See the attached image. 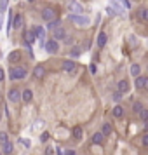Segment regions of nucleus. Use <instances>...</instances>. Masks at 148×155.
Instances as JSON below:
<instances>
[{"instance_id":"f257e3e1","label":"nucleus","mask_w":148,"mask_h":155,"mask_svg":"<svg viewBox=\"0 0 148 155\" xmlns=\"http://www.w3.org/2000/svg\"><path fill=\"white\" fill-rule=\"evenodd\" d=\"M26 75H28L26 66H12V68L9 70V77H11V80H25Z\"/></svg>"},{"instance_id":"f03ea898","label":"nucleus","mask_w":148,"mask_h":155,"mask_svg":"<svg viewBox=\"0 0 148 155\" xmlns=\"http://www.w3.org/2000/svg\"><path fill=\"white\" fill-rule=\"evenodd\" d=\"M45 51H47L49 54H56L58 51H59V42H58L56 38H49V40L45 42Z\"/></svg>"},{"instance_id":"7ed1b4c3","label":"nucleus","mask_w":148,"mask_h":155,"mask_svg":"<svg viewBox=\"0 0 148 155\" xmlns=\"http://www.w3.org/2000/svg\"><path fill=\"white\" fill-rule=\"evenodd\" d=\"M7 99L11 101V103H18V101H21V91H19L18 87H12V89L7 92Z\"/></svg>"},{"instance_id":"20e7f679","label":"nucleus","mask_w":148,"mask_h":155,"mask_svg":"<svg viewBox=\"0 0 148 155\" xmlns=\"http://www.w3.org/2000/svg\"><path fill=\"white\" fill-rule=\"evenodd\" d=\"M42 19L44 21H52V19H56V11L54 9H51V7H47V9H44L42 11Z\"/></svg>"},{"instance_id":"39448f33","label":"nucleus","mask_w":148,"mask_h":155,"mask_svg":"<svg viewBox=\"0 0 148 155\" xmlns=\"http://www.w3.org/2000/svg\"><path fill=\"white\" fill-rule=\"evenodd\" d=\"M70 19L73 23H77L78 26H89V23H91L89 21V18H82V16H75V14L70 16Z\"/></svg>"},{"instance_id":"423d86ee","label":"nucleus","mask_w":148,"mask_h":155,"mask_svg":"<svg viewBox=\"0 0 148 155\" xmlns=\"http://www.w3.org/2000/svg\"><path fill=\"white\" fill-rule=\"evenodd\" d=\"M61 66H63V70L68 71V73H75V70H77V64L73 63L71 59H64Z\"/></svg>"},{"instance_id":"0eeeda50","label":"nucleus","mask_w":148,"mask_h":155,"mask_svg":"<svg viewBox=\"0 0 148 155\" xmlns=\"http://www.w3.org/2000/svg\"><path fill=\"white\" fill-rule=\"evenodd\" d=\"M7 61H9L11 64L19 63V61H21V51H12V52L7 56Z\"/></svg>"},{"instance_id":"6e6552de","label":"nucleus","mask_w":148,"mask_h":155,"mask_svg":"<svg viewBox=\"0 0 148 155\" xmlns=\"http://www.w3.org/2000/svg\"><path fill=\"white\" fill-rule=\"evenodd\" d=\"M33 77H35L37 80H42V78L45 77V68H44L42 64H37L35 68H33Z\"/></svg>"},{"instance_id":"1a4fd4ad","label":"nucleus","mask_w":148,"mask_h":155,"mask_svg":"<svg viewBox=\"0 0 148 155\" xmlns=\"http://www.w3.org/2000/svg\"><path fill=\"white\" fill-rule=\"evenodd\" d=\"M54 38H56V40L66 38V30H64L63 26H56V28H54Z\"/></svg>"},{"instance_id":"9d476101","label":"nucleus","mask_w":148,"mask_h":155,"mask_svg":"<svg viewBox=\"0 0 148 155\" xmlns=\"http://www.w3.org/2000/svg\"><path fill=\"white\" fill-rule=\"evenodd\" d=\"M12 150H14V147H12L11 141H5V143L2 145V155H11L12 153Z\"/></svg>"},{"instance_id":"9b49d317","label":"nucleus","mask_w":148,"mask_h":155,"mask_svg":"<svg viewBox=\"0 0 148 155\" xmlns=\"http://www.w3.org/2000/svg\"><path fill=\"white\" fill-rule=\"evenodd\" d=\"M21 99L25 101V103H30V101L33 99V92H31V89H25V91L21 92Z\"/></svg>"},{"instance_id":"f8f14e48","label":"nucleus","mask_w":148,"mask_h":155,"mask_svg":"<svg viewBox=\"0 0 148 155\" xmlns=\"http://www.w3.org/2000/svg\"><path fill=\"white\" fill-rule=\"evenodd\" d=\"M23 26V16L21 14H16L14 19H12V28L14 30H19Z\"/></svg>"},{"instance_id":"ddd939ff","label":"nucleus","mask_w":148,"mask_h":155,"mask_svg":"<svg viewBox=\"0 0 148 155\" xmlns=\"http://www.w3.org/2000/svg\"><path fill=\"white\" fill-rule=\"evenodd\" d=\"M25 40H26V44H33L37 40L35 33H33V30H28V31H25Z\"/></svg>"},{"instance_id":"4468645a","label":"nucleus","mask_w":148,"mask_h":155,"mask_svg":"<svg viewBox=\"0 0 148 155\" xmlns=\"http://www.w3.org/2000/svg\"><path fill=\"white\" fill-rule=\"evenodd\" d=\"M106 40H108L106 33H105V31H101V33L98 35V40H96V42H98V47H105V45H106Z\"/></svg>"},{"instance_id":"2eb2a0df","label":"nucleus","mask_w":148,"mask_h":155,"mask_svg":"<svg viewBox=\"0 0 148 155\" xmlns=\"http://www.w3.org/2000/svg\"><path fill=\"white\" fill-rule=\"evenodd\" d=\"M82 134H84V131H82V127H80V126H75V127H73V138H75L77 141L82 140Z\"/></svg>"},{"instance_id":"dca6fc26","label":"nucleus","mask_w":148,"mask_h":155,"mask_svg":"<svg viewBox=\"0 0 148 155\" xmlns=\"http://www.w3.org/2000/svg\"><path fill=\"white\" fill-rule=\"evenodd\" d=\"M68 7H70V11L77 12V14H80V12H82V5H80V4H77V2H70V4H68Z\"/></svg>"},{"instance_id":"f3484780","label":"nucleus","mask_w":148,"mask_h":155,"mask_svg":"<svg viewBox=\"0 0 148 155\" xmlns=\"http://www.w3.org/2000/svg\"><path fill=\"white\" fill-rule=\"evenodd\" d=\"M119 91L122 92V94L129 91V82H127L126 78H124V80H120V82H119Z\"/></svg>"},{"instance_id":"a211bd4d","label":"nucleus","mask_w":148,"mask_h":155,"mask_svg":"<svg viewBox=\"0 0 148 155\" xmlns=\"http://www.w3.org/2000/svg\"><path fill=\"white\" fill-rule=\"evenodd\" d=\"M103 140H105L103 133H96L94 136H92V143H94V145H101V143H103Z\"/></svg>"},{"instance_id":"6ab92c4d","label":"nucleus","mask_w":148,"mask_h":155,"mask_svg":"<svg viewBox=\"0 0 148 155\" xmlns=\"http://www.w3.org/2000/svg\"><path fill=\"white\" fill-rule=\"evenodd\" d=\"M113 117H117V119H120V117H122V115H124V108H122V106L120 105H117V106H113Z\"/></svg>"},{"instance_id":"aec40b11","label":"nucleus","mask_w":148,"mask_h":155,"mask_svg":"<svg viewBox=\"0 0 148 155\" xmlns=\"http://www.w3.org/2000/svg\"><path fill=\"white\" fill-rule=\"evenodd\" d=\"M101 133H103V136H110V134H112V126H110L108 122H105V124H103V129H101Z\"/></svg>"},{"instance_id":"412c9836","label":"nucleus","mask_w":148,"mask_h":155,"mask_svg":"<svg viewBox=\"0 0 148 155\" xmlns=\"http://www.w3.org/2000/svg\"><path fill=\"white\" fill-rule=\"evenodd\" d=\"M138 18L143 21H148V9H140L138 11Z\"/></svg>"},{"instance_id":"4be33fe9","label":"nucleus","mask_w":148,"mask_h":155,"mask_svg":"<svg viewBox=\"0 0 148 155\" xmlns=\"http://www.w3.org/2000/svg\"><path fill=\"white\" fill-rule=\"evenodd\" d=\"M31 30H33V33H35L37 38H44V33H45V31H44V28H40V26H35V28H31Z\"/></svg>"},{"instance_id":"5701e85b","label":"nucleus","mask_w":148,"mask_h":155,"mask_svg":"<svg viewBox=\"0 0 148 155\" xmlns=\"http://www.w3.org/2000/svg\"><path fill=\"white\" fill-rule=\"evenodd\" d=\"M131 73H133V77H138L141 73V66L140 64H133V66H131Z\"/></svg>"},{"instance_id":"b1692460","label":"nucleus","mask_w":148,"mask_h":155,"mask_svg":"<svg viewBox=\"0 0 148 155\" xmlns=\"http://www.w3.org/2000/svg\"><path fill=\"white\" fill-rule=\"evenodd\" d=\"M70 54H71V58H78L82 54V49H80V47H71Z\"/></svg>"},{"instance_id":"393cba45","label":"nucleus","mask_w":148,"mask_h":155,"mask_svg":"<svg viewBox=\"0 0 148 155\" xmlns=\"http://www.w3.org/2000/svg\"><path fill=\"white\" fill-rule=\"evenodd\" d=\"M143 85H145V77L138 75V77H136V87H138V89H143Z\"/></svg>"},{"instance_id":"a878e982","label":"nucleus","mask_w":148,"mask_h":155,"mask_svg":"<svg viewBox=\"0 0 148 155\" xmlns=\"http://www.w3.org/2000/svg\"><path fill=\"white\" fill-rule=\"evenodd\" d=\"M140 119L143 120V122H148V110H146V108H141V112H140Z\"/></svg>"},{"instance_id":"bb28decb","label":"nucleus","mask_w":148,"mask_h":155,"mask_svg":"<svg viewBox=\"0 0 148 155\" xmlns=\"http://www.w3.org/2000/svg\"><path fill=\"white\" fill-rule=\"evenodd\" d=\"M5 141H9V134L5 133V131H2V133H0V145H4Z\"/></svg>"},{"instance_id":"cd10ccee","label":"nucleus","mask_w":148,"mask_h":155,"mask_svg":"<svg viewBox=\"0 0 148 155\" xmlns=\"http://www.w3.org/2000/svg\"><path fill=\"white\" fill-rule=\"evenodd\" d=\"M51 30H54L56 26H59V19H52V21H49V25H47Z\"/></svg>"},{"instance_id":"c85d7f7f","label":"nucleus","mask_w":148,"mask_h":155,"mask_svg":"<svg viewBox=\"0 0 148 155\" xmlns=\"http://www.w3.org/2000/svg\"><path fill=\"white\" fill-rule=\"evenodd\" d=\"M141 108H143V105H141L140 101H136V103L133 105V110H134L136 113H140V112H141Z\"/></svg>"},{"instance_id":"c756f323","label":"nucleus","mask_w":148,"mask_h":155,"mask_svg":"<svg viewBox=\"0 0 148 155\" xmlns=\"http://www.w3.org/2000/svg\"><path fill=\"white\" fill-rule=\"evenodd\" d=\"M7 4H9V0H0V11H5Z\"/></svg>"},{"instance_id":"7c9ffc66","label":"nucleus","mask_w":148,"mask_h":155,"mask_svg":"<svg viewBox=\"0 0 148 155\" xmlns=\"http://www.w3.org/2000/svg\"><path fill=\"white\" fill-rule=\"evenodd\" d=\"M49 136H51L49 133H42V136H40V141H42V143H45V141L49 140Z\"/></svg>"},{"instance_id":"2f4dec72","label":"nucleus","mask_w":148,"mask_h":155,"mask_svg":"<svg viewBox=\"0 0 148 155\" xmlns=\"http://www.w3.org/2000/svg\"><path fill=\"white\" fill-rule=\"evenodd\" d=\"M52 153H54V148H51V147H47L44 150V155H52Z\"/></svg>"},{"instance_id":"473e14b6","label":"nucleus","mask_w":148,"mask_h":155,"mask_svg":"<svg viewBox=\"0 0 148 155\" xmlns=\"http://www.w3.org/2000/svg\"><path fill=\"white\" fill-rule=\"evenodd\" d=\"M120 96H122V92H120V91L113 92V99H115V101H119V99H120Z\"/></svg>"},{"instance_id":"72a5a7b5","label":"nucleus","mask_w":148,"mask_h":155,"mask_svg":"<svg viewBox=\"0 0 148 155\" xmlns=\"http://www.w3.org/2000/svg\"><path fill=\"white\" fill-rule=\"evenodd\" d=\"M141 143H143L145 147H148V133L145 134V136H143V140H141Z\"/></svg>"},{"instance_id":"f704fd0d","label":"nucleus","mask_w":148,"mask_h":155,"mask_svg":"<svg viewBox=\"0 0 148 155\" xmlns=\"http://www.w3.org/2000/svg\"><path fill=\"white\" fill-rule=\"evenodd\" d=\"M4 78H5V73H4L2 68H0V82H4Z\"/></svg>"},{"instance_id":"c9c22d12","label":"nucleus","mask_w":148,"mask_h":155,"mask_svg":"<svg viewBox=\"0 0 148 155\" xmlns=\"http://www.w3.org/2000/svg\"><path fill=\"white\" fill-rule=\"evenodd\" d=\"M106 11H108V14H110V16H113V14H115V9H112V7H108Z\"/></svg>"},{"instance_id":"e433bc0d","label":"nucleus","mask_w":148,"mask_h":155,"mask_svg":"<svg viewBox=\"0 0 148 155\" xmlns=\"http://www.w3.org/2000/svg\"><path fill=\"white\" fill-rule=\"evenodd\" d=\"M143 89H146L148 91V77H145V85H143Z\"/></svg>"},{"instance_id":"4c0bfd02","label":"nucleus","mask_w":148,"mask_h":155,"mask_svg":"<svg viewBox=\"0 0 148 155\" xmlns=\"http://www.w3.org/2000/svg\"><path fill=\"white\" fill-rule=\"evenodd\" d=\"M91 73H96V64H91Z\"/></svg>"},{"instance_id":"58836bf2","label":"nucleus","mask_w":148,"mask_h":155,"mask_svg":"<svg viewBox=\"0 0 148 155\" xmlns=\"http://www.w3.org/2000/svg\"><path fill=\"white\" fill-rule=\"evenodd\" d=\"M66 155H75V152L73 150H66Z\"/></svg>"},{"instance_id":"ea45409f","label":"nucleus","mask_w":148,"mask_h":155,"mask_svg":"<svg viewBox=\"0 0 148 155\" xmlns=\"http://www.w3.org/2000/svg\"><path fill=\"white\" fill-rule=\"evenodd\" d=\"M58 155H64V153H63V150H61V148H58Z\"/></svg>"},{"instance_id":"a19ab883","label":"nucleus","mask_w":148,"mask_h":155,"mask_svg":"<svg viewBox=\"0 0 148 155\" xmlns=\"http://www.w3.org/2000/svg\"><path fill=\"white\" fill-rule=\"evenodd\" d=\"M28 2H35V0H28Z\"/></svg>"},{"instance_id":"79ce46f5","label":"nucleus","mask_w":148,"mask_h":155,"mask_svg":"<svg viewBox=\"0 0 148 155\" xmlns=\"http://www.w3.org/2000/svg\"><path fill=\"white\" fill-rule=\"evenodd\" d=\"M0 155H2V152H0Z\"/></svg>"}]
</instances>
